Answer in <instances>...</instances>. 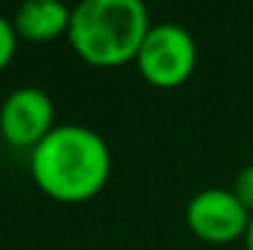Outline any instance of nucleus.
I'll use <instances>...</instances> for the list:
<instances>
[{
  "label": "nucleus",
  "instance_id": "3",
  "mask_svg": "<svg viewBox=\"0 0 253 250\" xmlns=\"http://www.w3.org/2000/svg\"><path fill=\"white\" fill-rule=\"evenodd\" d=\"M135 62L148 83L158 88H174L192 76L197 64V44L179 25H155L150 27Z\"/></svg>",
  "mask_w": 253,
  "mask_h": 250
},
{
  "label": "nucleus",
  "instance_id": "4",
  "mask_svg": "<svg viewBox=\"0 0 253 250\" xmlns=\"http://www.w3.org/2000/svg\"><path fill=\"white\" fill-rule=\"evenodd\" d=\"M251 211L239 201L234 191L207 189L199 191L187 206V223L202 241L231 243L246 236L251 223Z\"/></svg>",
  "mask_w": 253,
  "mask_h": 250
},
{
  "label": "nucleus",
  "instance_id": "2",
  "mask_svg": "<svg viewBox=\"0 0 253 250\" xmlns=\"http://www.w3.org/2000/svg\"><path fill=\"white\" fill-rule=\"evenodd\" d=\"M150 32L140 0H84L72 10L69 42L91 67H121L138 59Z\"/></svg>",
  "mask_w": 253,
  "mask_h": 250
},
{
  "label": "nucleus",
  "instance_id": "9",
  "mask_svg": "<svg viewBox=\"0 0 253 250\" xmlns=\"http://www.w3.org/2000/svg\"><path fill=\"white\" fill-rule=\"evenodd\" d=\"M246 250H253V216H251V223H249V231H246Z\"/></svg>",
  "mask_w": 253,
  "mask_h": 250
},
{
  "label": "nucleus",
  "instance_id": "1",
  "mask_svg": "<svg viewBox=\"0 0 253 250\" xmlns=\"http://www.w3.org/2000/svg\"><path fill=\"white\" fill-rule=\"evenodd\" d=\"M30 172L47 196L82 204L106 186L111 152L98 133L84 125H59L32 150Z\"/></svg>",
  "mask_w": 253,
  "mask_h": 250
},
{
  "label": "nucleus",
  "instance_id": "6",
  "mask_svg": "<svg viewBox=\"0 0 253 250\" xmlns=\"http://www.w3.org/2000/svg\"><path fill=\"white\" fill-rule=\"evenodd\" d=\"M15 30L30 42H49L62 32H69L72 10L57 0H30L15 12Z\"/></svg>",
  "mask_w": 253,
  "mask_h": 250
},
{
  "label": "nucleus",
  "instance_id": "8",
  "mask_svg": "<svg viewBox=\"0 0 253 250\" xmlns=\"http://www.w3.org/2000/svg\"><path fill=\"white\" fill-rule=\"evenodd\" d=\"M234 194L239 196V201L253 211V165L244 167L236 177V184H234Z\"/></svg>",
  "mask_w": 253,
  "mask_h": 250
},
{
  "label": "nucleus",
  "instance_id": "7",
  "mask_svg": "<svg viewBox=\"0 0 253 250\" xmlns=\"http://www.w3.org/2000/svg\"><path fill=\"white\" fill-rule=\"evenodd\" d=\"M15 49H17V30L10 20L0 15V69H5L12 62Z\"/></svg>",
  "mask_w": 253,
  "mask_h": 250
},
{
  "label": "nucleus",
  "instance_id": "5",
  "mask_svg": "<svg viewBox=\"0 0 253 250\" xmlns=\"http://www.w3.org/2000/svg\"><path fill=\"white\" fill-rule=\"evenodd\" d=\"M54 103L35 86L12 91L0 108V133L15 147H37L54 128Z\"/></svg>",
  "mask_w": 253,
  "mask_h": 250
}]
</instances>
